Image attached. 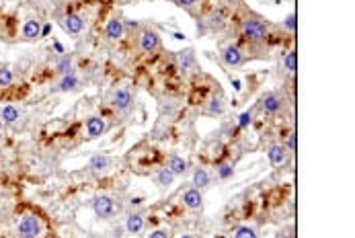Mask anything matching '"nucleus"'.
Segmentation results:
<instances>
[{
  "label": "nucleus",
  "instance_id": "nucleus-1",
  "mask_svg": "<svg viewBox=\"0 0 355 238\" xmlns=\"http://www.w3.org/2000/svg\"><path fill=\"white\" fill-rule=\"evenodd\" d=\"M16 232H19V238H39L41 234V222L37 216H25L19 226H16Z\"/></svg>",
  "mask_w": 355,
  "mask_h": 238
},
{
  "label": "nucleus",
  "instance_id": "nucleus-2",
  "mask_svg": "<svg viewBox=\"0 0 355 238\" xmlns=\"http://www.w3.org/2000/svg\"><path fill=\"white\" fill-rule=\"evenodd\" d=\"M93 212H95V216H97V218L107 220V218H111V216H113V212H115V203H113V199H111V197L101 195V197H97V199L93 201Z\"/></svg>",
  "mask_w": 355,
  "mask_h": 238
},
{
  "label": "nucleus",
  "instance_id": "nucleus-3",
  "mask_svg": "<svg viewBox=\"0 0 355 238\" xmlns=\"http://www.w3.org/2000/svg\"><path fill=\"white\" fill-rule=\"evenodd\" d=\"M242 35L250 41H261L267 35V27L261 21H246L242 25Z\"/></svg>",
  "mask_w": 355,
  "mask_h": 238
},
{
  "label": "nucleus",
  "instance_id": "nucleus-4",
  "mask_svg": "<svg viewBox=\"0 0 355 238\" xmlns=\"http://www.w3.org/2000/svg\"><path fill=\"white\" fill-rule=\"evenodd\" d=\"M140 47H142V52H146V54L156 52V49L160 47V37L156 35L154 31L146 29V31L140 33Z\"/></svg>",
  "mask_w": 355,
  "mask_h": 238
},
{
  "label": "nucleus",
  "instance_id": "nucleus-5",
  "mask_svg": "<svg viewBox=\"0 0 355 238\" xmlns=\"http://www.w3.org/2000/svg\"><path fill=\"white\" fill-rule=\"evenodd\" d=\"M131 103H133V99H131V93H129L127 89H119V91H115V95H113V105H115V109H117V111H121V113L129 111Z\"/></svg>",
  "mask_w": 355,
  "mask_h": 238
},
{
  "label": "nucleus",
  "instance_id": "nucleus-6",
  "mask_svg": "<svg viewBox=\"0 0 355 238\" xmlns=\"http://www.w3.org/2000/svg\"><path fill=\"white\" fill-rule=\"evenodd\" d=\"M267 158L273 166H281L287 160V152H285V148L281 144H273V146L267 148Z\"/></svg>",
  "mask_w": 355,
  "mask_h": 238
},
{
  "label": "nucleus",
  "instance_id": "nucleus-7",
  "mask_svg": "<svg viewBox=\"0 0 355 238\" xmlns=\"http://www.w3.org/2000/svg\"><path fill=\"white\" fill-rule=\"evenodd\" d=\"M62 25H64V29L70 33V35H78V33L82 31V27H84V19L80 14H68V16H64L62 19Z\"/></svg>",
  "mask_w": 355,
  "mask_h": 238
},
{
  "label": "nucleus",
  "instance_id": "nucleus-8",
  "mask_svg": "<svg viewBox=\"0 0 355 238\" xmlns=\"http://www.w3.org/2000/svg\"><path fill=\"white\" fill-rule=\"evenodd\" d=\"M123 33H125V27H123V21H119V19H111V21L107 23V27H105V35H107V39H111V41L121 39Z\"/></svg>",
  "mask_w": 355,
  "mask_h": 238
},
{
  "label": "nucleus",
  "instance_id": "nucleus-9",
  "mask_svg": "<svg viewBox=\"0 0 355 238\" xmlns=\"http://www.w3.org/2000/svg\"><path fill=\"white\" fill-rule=\"evenodd\" d=\"M105 121L101 117H91L89 121H87V133H89V138L91 140H95V138H99V135H103V131H105Z\"/></svg>",
  "mask_w": 355,
  "mask_h": 238
},
{
  "label": "nucleus",
  "instance_id": "nucleus-10",
  "mask_svg": "<svg viewBox=\"0 0 355 238\" xmlns=\"http://www.w3.org/2000/svg\"><path fill=\"white\" fill-rule=\"evenodd\" d=\"M222 60L226 62V66H238L242 62V52L236 45H228L222 52Z\"/></svg>",
  "mask_w": 355,
  "mask_h": 238
},
{
  "label": "nucleus",
  "instance_id": "nucleus-11",
  "mask_svg": "<svg viewBox=\"0 0 355 238\" xmlns=\"http://www.w3.org/2000/svg\"><path fill=\"white\" fill-rule=\"evenodd\" d=\"M281 105H283V99H281L279 95H275V93H269V95H265V99H263V109H265L267 113H277V111L281 109Z\"/></svg>",
  "mask_w": 355,
  "mask_h": 238
},
{
  "label": "nucleus",
  "instance_id": "nucleus-12",
  "mask_svg": "<svg viewBox=\"0 0 355 238\" xmlns=\"http://www.w3.org/2000/svg\"><path fill=\"white\" fill-rule=\"evenodd\" d=\"M183 203H185V208H189V210H197L201 208V193L199 189H187L183 193Z\"/></svg>",
  "mask_w": 355,
  "mask_h": 238
},
{
  "label": "nucleus",
  "instance_id": "nucleus-13",
  "mask_svg": "<svg viewBox=\"0 0 355 238\" xmlns=\"http://www.w3.org/2000/svg\"><path fill=\"white\" fill-rule=\"evenodd\" d=\"M23 37L25 39H37V37H41V23L35 21V19H29L23 25Z\"/></svg>",
  "mask_w": 355,
  "mask_h": 238
},
{
  "label": "nucleus",
  "instance_id": "nucleus-14",
  "mask_svg": "<svg viewBox=\"0 0 355 238\" xmlns=\"http://www.w3.org/2000/svg\"><path fill=\"white\" fill-rule=\"evenodd\" d=\"M125 230H127L129 234H140V232L144 230V218H142L140 214L127 216V220H125Z\"/></svg>",
  "mask_w": 355,
  "mask_h": 238
},
{
  "label": "nucleus",
  "instance_id": "nucleus-15",
  "mask_svg": "<svg viewBox=\"0 0 355 238\" xmlns=\"http://www.w3.org/2000/svg\"><path fill=\"white\" fill-rule=\"evenodd\" d=\"M179 68L183 72H189L191 68H193V64H195V54H193V49H185V52H181L179 54Z\"/></svg>",
  "mask_w": 355,
  "mask_h": 238
},
{
  "label": "nucleus",
  "instance_id": "nucleus-16",
  "mask_svg": "<svg viewBox=\"0 0 355 238\" xmlns=\"http://www.w3.org/2000/svg\"><path fill=\"white\" fill-rule=\"evenodd\" d=\"M168 171H171L175 177L177 175H183L185 171H187V160L181 158V156H171V160H168Z\"/></svg>",
  "mask_w": 355,
  "mask_h": 238
},
{
  "label": "nucleus",
  "instance_id": "nucleus-17",
  "mask_svg": "<svg viewBox=\"0 0 355 238\" xmlns=\"http://www.w3.org/2000/svg\"><path fill=\"white\" fill-rule=\"evenodd\" d=\"M109 164H111V158L105 156V154H97V156L91 158V168H93L95 173H103V171H107Z\"/></svg>",
  "mask_w": 355,
  "mask_h": 238
},
{
  "label": "nucleus",
  "instance_id": "nucleus-18",
  "mask_svg": "<svg viewBox=\"0 0 355 238\" xmlns=\"http://www.w3.org/2000/svg\"><path fill=\"white\" fill-rule=\"evenodd\" d=\"M193 185H195V189H204V187H208L210 185L208 171H204V168H197V171L193 173Z\"/></svg>",
  "mask_w": 355,
  "mask_h": 238
},
{
  "label": "nucleus",
  "instance_id": "nucleus-19",
  "mask_svg": "<svg viewBox=\"0 0 355 238\" xmlns=\"http://www.w3.org/2000/svg\"><path fill=\"white\" fill-rule=\"evenodd\" d=\"M0 119H2L4 123H16L19 121V109L12 107V105L2 107V115H0Z\"/></svg>",
  "mask_w": 355,
  "mask_h": 238
},
{
  "label": "nucleus",
  "instance_id": "nucleus-20",
  "mask_svg": "<svg viewBox=\"0 0 355 238\" xmlns=\"http://www.w3.org/2000/svg\"><path fill=\"white\" fill-rule=\"evenodd\" d=\"M76 87H78V78H76L72 72L64 74V78H62V82H60V91H62V93H66V91H74Z\"/></svg>",
  "mask_w": 355,
  "mask_h": 238
},
{
  "label": "nucleus",
  "instance_id": "nucleus-21",
  "mask_svg": "<svg viewBox=\"0 0 355 238\" xmlns=\"http://www.w3.org/2000/svg\"><path fill=\"white\" fill-rule=\"evenodd\" d=\"M173 181H175V175H173L171 171H168V168H162V171H158V175H156V183H158L160 187H171Z\"/></svg>",
  "mask_w": 355,
  "mask_h": 238
},
{
  "label": "nucleus",
  "instance_id": "nucleus-22",
  "mask_svg": "<svg viewBox=\"0 0 355 238\" xmlns=\"http://www.w3.org/2000/svg\"><path fill=\"white\" fill-rule=\"evenodd\" d=\"M70 66H72V60H70L68 56H62L60 62L56 64V70H58L60 74H68V72H70Z\"/></svg>",
  "mask_w": 355,
  "mask_h": 238
},
{
  "label": "nucleus",
  "instance_id": "nucleus-23",
  "mask_svg": "<svg viewBox=\"0 0 355 238\" xmlns=\"http://www.w3.org/2000/svg\"><path fill=\"white\" fill-rule=\"evenodd\" d=\"M12 84V72L8 68H0V87H10Z\"/></svg>",
  "mask_w": 355,
  "mask_h": 238
},
{
  "label": "nucleus",
  "instance_id": "nucleus-24",
  "mask_svg": "<svg viewBox=\"0 0 355 238\" xmlns=\"http://www.w3.org/2000/svg\"><path fill=\"white\" fill-rule=\"evenodd\" d=\"M234 238H257V232L252 228H248V226H240L238 230H236Z\"/></svg>",
  "mask_w": 355,
  "mask_h": 238
},
{
  "label": "nucleus",
  "instance_id": "nucleus-25",
  "mask_svg": "<svg viewBox=\"0 0 355 238\" xmlns=\"http://www.w3.org/2000/svg\"><path fill=\"white\" fill-rule=\"evenodd\" d=\"M250 121H252L250 111H244V113H240V115H238V127H240V129L248 127V125H250Z\"/></svg>",
  "mask_w": 355,
  "mask_h": 238
},
{
  "label": "nucleus",
  "instance_id": "nucleus-26",
  "mask_svg": "<svg viewBox=\"0 0 355 238\" xmlns=\"http://www.w3.org/2000/svg\"><path fill=\"white\" fill-rule=\"evenodd\" d=\"M283 64H285V68H287L290 72H296V54H294V52H290V54L285 56Z\"/></svg>",
  "mask_w": 355,
  "mask_h": 238
},
{
  "label": "nucleus",
  "instance_id": "nucleus-27",
  "mask_svg": "<svg viewBox=\"0 0 355 238\" xmlns=\"http://www.w3.org/2000/svg\"><path fill=\"white\" fill-rule=\"evenodd\" d=\"M208 109H210V113H218L220 115V113L224 111V105H222V101H220V99H212Z\"/></svg>",
  "mask_w": 355,
  "mask_h": 238
},
{
  "label": "nucleus",
  "instance_id": "nucleus-28",
  "mask_svg": "<svg viewBox=\"0 0 355 238\" xmlns=\"http://www.w3.org/2000/svg\"><path fill=\"white\" fill-rule=\"evenodd\" d=\"M232 173H234V171H232L230 164H222V166L218 168V177H220V179H230Z\"/></svg>",
  "mask_w": 355,
  "mask_h": 238
},
{
  "label": "nucleus",
  "instance_id": "nucleus-29",
  "mask_svg": "<svg viewBox=\"0 0 355 238\" xmlns=\"http://www.w3.org/2000/svg\"><path fill=\"white\" fill-rule=\"evenodd\" d=\"M208 25H210L212 29H220V27H222V14H220V12H214V14L210 16Z\"/></svg>",
  "mask_w": 355,
  "mask_h": 238
},
{
  "label": "nucleus",
  "instance_id": "nucleus-30",
  "mask_svg": "<svg viewBox=\"0 0 355 238\" xmlns=\"http://www.w3.org/2000/svg\"><path fill=\"white\" fill-rule=\"evenodd\" d=\"M150 238H171V230L158 228V230H154V232H150Z\"/></svg>",
  "mask_w": 355,
  "mask_h": 238
},
{
  "label": "nucleus",
  "instance_id": "nucleus-31",
  "mask_svg": "<svg viewBox=\"0 0 355 238\" xmlns=\"http://www.w3.org/2000/svg\"><path fill=\"white\" fill-rule=\"evenodd\" d=\"M285 27L290 29V31L296 29V16H294V14H287V16H285Z\"/></svg>",
  "mask_w": 355,
  "mask_h": 238
},
{
  "label": "nucleus",
  "instance_id": "nucleus-32",
  "mask_svg": "<svg viewBox=\"0 0 355 238\" xmlns=\"http://www.w3.org/2000/svg\"><path fill=\"white\" fill-rule=\"evenodd\" d=\"M287 148H290V152H294V148H296V140H294V133H290V138H287Z\"/></svg>",
  "mask_w": 355,
  "mask_h": 238
},
{
  "label": "nucleus",
  "instance_id": "nucleus-33",
  "mask_svg": "<svg viewBox=\"0 0 355 238\" xmlns=\"http://www.w3.org/2000/svg\"><path fill=\"white\" fill-rule=\"evenodd\" d=\"M179 4H181V6H193L195 0H179Z\"/></svg>",
  "mask_w": 355,
  "mask_h": 238
},
{
  "label": "nucleus",
  "instance_id": "nucleus-34",
  "mask_svg": "<svg viewBox=\"0 0 355 238\" xmlns=\"http://www.w3.org/2000/svg\"><path fill=\"white\" fill-rule=\"evenodd\" d=\"M49 31H52V25H43V27H41V37H43V35H47Z\"/></svg>",
  "mask_w": 355,
  "mask_h": 238
},
{
  "label": "nucleus",
  "instance_id": "nucleus-35",
  "mask_svg": "<svg viewBox=\"0 0 355 238\" xmlns=\"http://www.w3.org/2000/svg\"><path fill=\"white\" fill-rule=\"evenodd\" d=\"M54 49H56L58 54H64V47H62V43H58V41L54 43Z\"/></svg>",
  "mask_w": 355,
  "mask_h": 238
},
{
  "label": "nucleus",
  "instance_id": "nucleus-36",
  "mask_svg": "<svg viewBox=\"0 0 355 238\" xmlns=\"http://www.w3.org/2000/svg\"><path fill=\"white\" fill-rule=\"evenodd\" d=\"M232 84H234V89H236V91H240V89H242V87H240V80H238V78H234V82H232Z\"/></svg>",
  "mask_w": 355,
  "mask_h": 238
},
{
  "label": "nucleus",
  "instance_id": "nucleus-37",
  "mask_svg": "<svg viewBox=\"0 0 355 238\" xmlns=\"http://www.w3.org/2000/svg\"><path fill=\"white\" fill-rule=\"evenodd\" d=\"M173 37H175V39H179V41H181V39H185V35H183V33H175Z\"/></svg>",
  "mask_w": 355,
  "mask_h": 238
},
{
  "label": "nucleus",
  "instance_id": "nucleus-38",
  "mask_svg": "<svg viewBox=\"0 0 355 238\" xmlns=\"http://www.w3.org/2000/svg\"><path fill=\"white\" fill-rule=\"evenodd\" d=\"M181 238H191V234H185V236H181Z\"/></svg>",
  "mask_w": 355,
  "mask_h": 238
},
{
  "label": "nucleus",
  "instance_id": "nucleus-39",
  "mask_svg": "<svg viewBox=\"0 0 355 238\" xmlns=\"http://www.w3.org/2000/svg\"><path fill=\"white\" fill-rule=\"evenodd\" d=\"M277 238H287V236H285V234H279V236H277Z\"/></svg>",
  "mask_w": 355,
  "mask_h": 238
},
{
  "label": "nucleus",
  "instance_id": "nucleus-40",
  "mask_svg": "<svg viewBox=\"0 0 355 238\" xmlns=\"http://www.w3.org/2000/svg\"><path fill=\"white\" fill-rule=\"evenodd\" d=\"M0 131H2V119H0Z\"/></svg>",
  "mask_w": 355,
  "mask_h": 238
}]
</instances>
